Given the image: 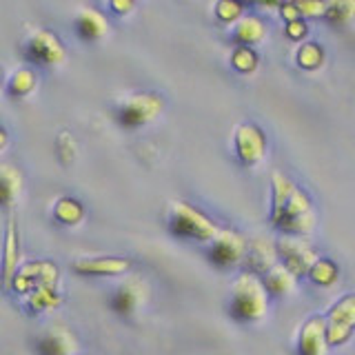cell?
Wrapping results in <instances>:
<instances>
[{
    "mask_svg": "<svg viewBox=\"0 0 355 355\" xmlns=\"http://www.w3.org/2000/svg\"><path fill=\"white\" fill-rule=\"evenodd\" d=\"M273 216L271 222L286 233L293 236H302L309 233L315 225L313 205L304 191L288 180L282 173H273Z\"/></svg>",
    "mask_w": 355,
    "mask_h": 355,
    "instance_id": "obj_1",
    "label": "cell"
},
{
    "mask_svg": "<svg viewBox=\"0 0 355 355\" xmlns=\"http://www.w3.org/2000/svg\"><path fill=\"white\" fill-rule=\"evenodd\" d=\"M266 286L258 280V275L242 273L233 286L231 315L238 322L260 320L266 313Z\"/></svg>",
    "mask_w": 355,
    "mask_h": 355,
    "instance_id": "obj_2",
    "label": "cell"
},
{
    "mask_svg": "<svg viewBox=\"0 0 355 355\" xmlns=\"http://www.w3.org/2000/svg\"><path fill=\"white\" fill-rule=\"evenodd\" d=\"M171 233L180 238H191V240H216L218 238V227L211 222L207 216L200 214L198 209L184 202H175L171 209Z\"/></svg>",
    "mask_w": 355,
    "mask_h": 355,
    "instance_id": "obj_3",
    "label": "cell"
},
{
    "mask_svg": "<svg viewBox=\"0 0 355 355\" xmlns=\"http://www.w3.org/2000/svg\"><path fill=\"white\" fill-rule=\"evenodd\" d=\"M160 111H162V98L151 92H144V94H136L127 98L125 103L116 109V118L120 122V127L138 129L142 125H147V122H151Z\"/></svg>",
    "mask_w": 355,
    "mask_h": 355,
    "instance_id": "obj_4",
    "label": "cell"
},
{
    "mask_svg": "<svg viewBox=\"0 0 355 355\" xmlns=\"http://www.w3.org/2000/svg\"><path fill=\"white\" fill-rule=\"evenodd\" d=\"M355 329V295H347L331 309L327 320L329 344H342L351 338Z\"/></svg>",
    "mask_w": 355,
    "mask_h": 355,
    "instance_id": "obj_5",
    "label": "cell"
},
{
    "mask_svg": "<svg viewBox=\"0 0 355 355\" xmlns=\"http://www.w3.org/2000/svg\"><path fill=\"white\" fill-rule=\"evenodd\" d=\"M25 51H27L29 60L38 62V64H47V67L64 60V44L60 42V38L55 36V33L44 31V29L33 33L27 42Z\"/></svg>",
    "mask_w": 355,
    "mask_h": 355,
    "instance_id": "obj_6",
    "label": "cell"
},
{
    "mask_svg": "<svg viewBox=\"0 0 355 355\" xmlns=\"http://www.w3.org/2000/svg\"><path fill=\"white\" fill-rule=\"evenodd\" d=\"M277 247H280V255H282V260H284V266L293 275L311 273L313 264L318 262L315 251L311 249L306 242L300 240V238H282Z\"/></svg>",
    "mask_w": 355,
    "mask_h": 355,
    "instance_id": "obj_7",
    "label": "cell"
},
{
    "mask_svg": "<svg viewBox=\"0 0 355 355\" xmlns=\"http://www.w3.org/2000/svg\"><path fill=\"white\" fill-rule=\"evenodd\" d=\"M236 149L242 164H258L266 151L264 131L258 125H253V122L240 125L236 131Z\"/></svg>",
    "mask_w": 355,
    "mask_h": 355,
    "instance_id": "obj_8",
    "label": "cell"
},
{
    "mask_svg": "<svg viewBox=\"0 0 355 355\" xmlns=\"http://www.w3.org/2000/svg\"><path fill=\"white\" fill-rule=\"evenodd\" d=\"M58 280V269L51 262H31L14 277V286L18 293H31L40 286H53Z\"/></svg>",
    "mask_w": 355,
    "mask_h": 355,
    "instance_id": "obj_9",
    "label": "cell"
},
{
    "mask_svg": "<svg viewBox=\"0 0 355 355\" xmlns=\"http://www.w3.org/2000/svg\"><path fill=\"white\" fill-rule=\"evenodd\" d=\"M244 253H247V244H244V240L238 233L220 231L218 238L214 240V247H211V260L218 266H229L233 262H238Z\"/></svg>",
    "mask_w": 355,
    "mask_h": 355,
    "instance_id": "obj_10",
    "label": "cell"
},
{
    "mask_svg": "<svg viewBox=\"0 0 355 355\" xmlns=\"http://www.w3.org/2000/svg\"><path fill=\"white\" fill-rule=\"evenodd\" d=\"M327 322L313 318L300 336V355H327Z\"/></svg>",
    "mask_w": 355,
    "mask_h": 355,
    "instance_id": "obj_11",
    "label": "cell"
},
{
    "mask_svg": "<svg viewBox=\"0 0 355 355\" xmlns=\"http://www.w3.org/2000/svg\"><path fill=\"white\" fill-rule=\"evenodd\" d=\"M144 295H147V288L140 280H131L127 284H122L118 291L111 297V306H114L116 313L120 315H131L133 311L144 302Z\"/></svg>",
    "mask_w": 355,
    "mask_h": 355,
    "instance_id": "obj_12",
    "label": "cell"
},
{
    "mask_svg": "<svg viewBox=\"0 0 355 355\" xmlns=\"http://www.w3.org/2000/svg\"><path fill=\"white\" fill-rule=\"evenodd\" d=\"M40 355H73L76 353V338L71 331L64 327H53L42 336L38 342Z\"/></svg>",
    "mask_w": 355,
    "mask_h": 355,
    "instance_id": "obj_13",
    "label": "cell"
},
{
    "mask_svg": "<svg viewBox=\"0 0 355 355\" xmlns=\"http://www.w3.org/2000/svg\"><path fill=\"white\" fill-rule=\"evenodd\" d=\"M76 29L80 33L83 40H98L103 38L109 25H107V18L100 14L96 9H83L80 16L76 20Z\"/></svg>",
    "mask_w": 355,
    "mask_h": 355,
    "instance_id": "obj_14",
    "label": "cell"
},
{
    "mask_svg": "<svg viewBox=\"0 0 355 355\" xmlns=\"http://www.w3.org/2000/svg\"><path fill=\"white\" fill-rule=\"evenodd\" d=\"M73 269L85 275H118L129 269V260L122 258H98V260H85L78 262Z\"/></svg>",
    "mask_w": 355,
    "mask_h": 355,
    "instance_id": "obj_15",
    "label": "cell"
},
{
    "mask_svg": "<svg viewBox=\"0 0 355 355\" xmlns=\"http://www.w3.org/2000/svg\"><path fill=\"white\" fill-rule=\"evenodd\" d=\"M293 273L286 269L284 264H275L273 269L266 271V277H264V286L266 291L273 293V295H284V293H291L293 291Z\"/></svg>",
    "mask_w": 355,
    "mask_h": 355,
    "instance_id": "obj_16",
    "label": "cell"
},
{
    "mask_svg": "<svg viewBox=\"0 0 355 355\" xmlns=\"http://www.w3.org/2000/svg\"><path fill=\"white\" fill-rule=\"evenodd\" d=\"M233 38H236L240 44H244V47H251V44L260 42L264 38V25H262V20L255 18V16L240 18L236 29H233Z\"/></svg>",
    "mask_w": 355,
    "mask_h": 355,
    "instance_id": "obj_17",
    "label": "cell"
},
{
    "mask_svg": "<svg viewBox=\"0 0 355 355\" xmlns=\"http://www.w3.org/2000/svg\"><path fill=\"white\" fill-rule=\"evenodd\" d=\"M327 22L333 27H347L355 20V0H327Z\"/></svg>",
    "mask_w": 355,
    "mask_h": 355,
    "instance_id": "obj_18",
    "label": "cell"
},
{
    "mask_svg": "<svg viewBox=\"0 0 355 355\" xmlns=\"http://www.w3.org/2000/svg\"><path fill=\"white\" fill-rule=\"evenodd\" d=\"M249 251V264L253 266L255 271H269L275 266V251L266 240H255L251 242Z\"/></svg>",
    "mask_w": 355,
    "mask_h": 355,
    "instance_id": "obj_19",
    "label": "cell"
},
{
    "mask_svg": "<svg viewBox=\"0 0 355 355\" xmlns=\"http://www.w3.org/2000/svg\"><path fill=\"white\" fill-rule=\"evenodd\" d=\"M22 187V175L16 166L11 164H5L3 171H0V200H3L5 205H9L14 196L20 191Z\"/></svg>",
    "mask_w": 355,
    "mask_h": 355,
    "instance_id": "obj_20",
    "label": "cell"
},
{
    "mask_svg": "<svg viewBox=\"0 0 355 355\" xmlns=\"http://www.w3.org/2000/svg\"><path fill=\"white\" fill-rule=\"evenodd\" d=\"M58 302H60V297L55 295L53 286H40L36 291L27 293V306L31 313H42V311L55 306Z\"/></svg>",
    "mask_w": 355,
    "mask_h": 355,
    "instance_id": "obj_21",
    "label": "cell"
},
{
    "mask_svg": "<svg viewBox=\"0 0 355 355\" xmlns=\"http://www.w3.org/2000/svg\"><path fill=\"white\" fill-rule=\"evenodd\" d=\"M53 216L58 218L60 222H64V225H76V222L83 220L85 209H83L80 202H78V200H73V198H62V200H58V202H55Z\"/></svg>",
    "mask_w": 355,
    "mask_h": 355,
    "instance_id": "obj_22",
    "label": "cell"
},
{
    "mask_svg": "<svg viewBox=\"0 0 355 355\" xmlns=\"http://www.w3.org/2000/svg\"><path fill=\"white\" fill-rule=\"evenodd\" d=\"M322 62H324V49H322L318 42H304L302 47L297 49V64L302 67V69L313 71Z\"/></svg>",
    "mask_w": 355,
    "mask_h": 355,
    "instance_id": "obj_23",
    "label": "cell"
},
{
    "mask_svg": "<svg viewBox=\"0 0 355 355\" xmlns=\"http://www.w3.org/2000/svg\"><path fill=\"white\" fill-rule=\"evenodd\" d=\"M33 87H36V73H33L31 69H18L14 76L9 78V94L16 96V98L31 94Z\"/></svg>",
    "mask_w": 355,
    "mask_h": 355,
    "instance_id": "obj_24",
    "label": "cell"
},
{
    "mask_svg": "<svg viewBox=\"0 0 355 355\" xmlns=\"http://www.w3.org/2000/svg\"><path fill=\"white\" fill-rule=\"evenodd\" d=\"M231 64H233V69L240 73H251V71H255V67H258V55H255V51L251 47L240 44L231 55Z\"/></svg>",
    "mask_w": 355,
    "mask_h": 355,
    "instance_id": "obj_25",
    "label": "cell"
},
{
    "mask_svg": "<svg viewBox=\"0 0 355 355\" xmlns=\"http://www.w3.org/2000/svg\"><path fill=\"white\" fill-rule=\"evenodd\" d=\"M309 275H311V280H313L315 284L329 286V284H333L338 280V266L333 264L331 260H318Z\"/></svg>",
    "mask_w": 355,
    "mask_h": 355,
    "instance_id": "obj_26",
    "label": "cell"
},
{
    "mask_svg": "<svg viewBox=\"0 0 355 355\" xmlns=\"http://www.w3.org/2000/svg\"><path fill=\"white\" fill-rule=\"evenodd\" d=\"M216 16L222 22H238L242 18V3L240 0H220L216 7Z\"/></svg>",
    "mask_w": 355,
    "mask_h": 355,
    "instance_id": "obj_27",
    "label": "cell"
},
{
    "mask_svg": "<svg viewBox=\"0 0 355 355\" xmlns=\"http://www.w3.org/2000/svg\"><path fill=\"white\" fill-rule=\"evenodd\" d=\"M16 260H18V244H16V227L14 222L9 225V233H7V251H5V271H7V280L11 277L16 269Z\"/></svg>",
    "mask_w": 355,
    "mask_h": 355,
    "instance_id": "obj_28",
    "label": "cell"
},
{
    "mask_svg": "<svg viewBox=\"0 0 355 355\" xmlns=\"http://www.w3.org/2000/svg\"><path fill=\"white\" fill-rule=\"evenodd\" d=\"M300 9V16L304 18H324L327 14V0H293Z\"/></svg>",
    "mask_w": 355,
    "mask_h": 355,
    "instance_id": "obj_29",
    "label": "cell"
},
{
    "mask_svg": "<svg viewBox=\"0 0 355 355\" xmlns=\"http://www.w3.org/2000/svg\"><path fill=\"white\" fill-rule=\"evenodd\" d=\"M55 149H58V155H60L62 162H71L73 153H76V144H73L69 133H62V136L58 138V144H55Z\"/></svg>",
    "mask_w": 355,
    "mask_h": 355,
    "instance_id": "obj_30",
    "label": "cell"
},
{
    "mask_svg": "<svg viewBox=\"0 0 355 355\" xmlns=\"http://www.w3.org/2000/svg\"><path fill=\"white\" fill-rule=\"evenodd\" d=\"M284 33H286L288 38H293V40H302V38H306L309 27H306V22L302 18H300V20H291V22H286Z\"/></svg>",
    "mask_w": 355,
    "mask_h": 355,
    "instance_id": "obj_31",
    "label": "cell"
},
{
    "mask_svg": "<svg viewBox=\"0 0 355 355\" xmlns=\"http://www.w3.org/2000/svg\"><path fill=\"white\" fill-rule=\"evenodd\" d=\"M280 14L286 22H291V20H300L302 16H300V9L295 7L293 0H286V3L280 5Z\"/></svg>",
    "mask_w": 355,
    "mask_h": 355,
    "instance_id": "obj_32",
    "label": "cell"
},
{
    "mask_svg": "<svg viewBox=\"0 0 355 355\" xmlns=\"http://www.w3.org/2000/svg\"><path fill=\"white\" fill-rule=\"evenodd\" d=\"M133 3H136V0H109V5L116 14H127V11L133 9Z\"/></svg>",
    "mask_w": 355,
    "mask_h": 355,
    "instance_id": "obj_33",
    "label": "cell"
},
{
    "mask_svg": "<svg viewBox=\"0 0 355 355\" xmlns=\"http://www.w3.org/2000/svg\"><path fill=\"white\" fill-rule=\"evenodd\" d=\"M249 3H255V5H264V7H269V5H271V7H275V5L280 7L282 3H286V0H249Z\"/></svg>",
    "mask_w": 355,
    "mask_h": 355,
    "instance_id": "obj_34",
    "label": "cell"
}]
</instances>
